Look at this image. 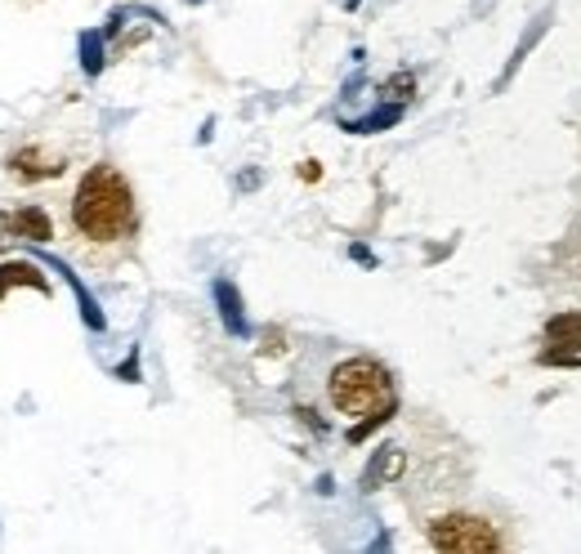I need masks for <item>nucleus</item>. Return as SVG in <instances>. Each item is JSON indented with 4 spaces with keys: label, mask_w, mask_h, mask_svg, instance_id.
Listing matches in <instances>:
<instances>
[{
    "label": "nucleus",
    "mask_w": 581,
    "mask_h": 554,
    "mask_svg": "<svg viewBox=\"0 0 581 554\" xmlns=\"http://www.w3.org/2000/svg\"><path fill=\"white\" fill-rule=\"evenodd\" d=\"M139 224L135 188L117 166L99 161L81 175L72 193V228L85 242H126Z\"/></svg>",
    "instance_id": "nucleus-1"
},
{
    "label": "nucleus",
    "mask_w": 581,
    "mask_h": 554,
    "mask_svg": "<svg viewBox=\"0 0 581 554\" xmlns=\"http://www.w3.org/2000/svg\"><path fill=\"white\" fill-rule=\"evenodd\" d=\"M331 407L340 416H376V412H398V394H394V376H389L385 362L376 358H345L336 362L327 380Z\"/></svg>",
    "instance_id": "nucleus-2"
},
{
    "label": "nucleus",
    "mask_w": 581,
    "mask_h": 554,
    "mask_svg": "<svg viewBox=\"0 0 581 554\" xmlns=\"http://www.w3.org/2000/svg\"><path fill=\"white\" fill-rule=\"evenodd\" d=\"M434 550L443 554H492L501 550V537L483 514H465V510H452V514H438V519L425 528Z\"/></svg>",
    "instance_id": "nucleus-3"
},
{
    "label": "nucleus",
    "mask_w": 581,
    "mask_h": 554,
    "mask_svg": "<svg viewBox=\"0 0 581 554\" xmlns=\"http://www.w3.org/2000/svg\"><path fill=\"white\" fill-rule=\"evenodd\" d=\"M5 233L23 237V242H32V246H45V242H54V219L45 206H18L5 215Z\"/></svg>",
    "instance_id": "nucleus-4"
},
{
    "label": "nucleus",
    "mask_w": 581,
    "mask_h": 554,
    "mask_svg": "<svg viewBox=\"0 0 581 554\" xmlns=\"http://www.w3.org/2000/svg\"><path fill=\"white\" fill-rule=\"evenodd\" d=\"M9 170H14L18 179H27V184H36V179H59L63 175V157H54V152L27 143V148H18L14 157H9Z\"/></svg>",
    "instance_id": "nucleus-5"
},
{
    "label": "nucleus",
    "mask_w": 581,
    "mask_h": 554,
    "mask_svg": "<svg viewBox=\"0 0 581 554\" xmlns=\"http://www.w3.org/2000/svg\"><path fill=\"white\" fill-rule=\"evenodd\" d=\"M403 465H407V452H403V447H394V443L376 447V456H371V465L363 470V492H376V487L394 483L398 474H403Z\"/></svg>",
    "instance_id": "nucleus-6"
},
{
    "label": "nucleus",
    "mask_w": 581,
    "mask_h": 554,
    "mask_svg": "<svg viewBox=\"0 0 581 554\" xmlns=\"http://www.w3.org/2000/svg\"><path fill=\"white\" fill-rule=\"evenodd\" d=\"M215 304H219V322H224L228 336H251L246 309H242V291H237L228 277H215Z\"/></svg>",
    "instance_id": "nucleus-7"
},
{
    "label": "nucleus",
    "mask_w": 581,
    "mask_h": 554,
    "mask_svg": "<svg viewBox=\"0 0 581 554\" xmlns=\"http://www.w3.org/2000/svg\"><path fill=\"white\" fill-rule=\"evenodd\" d=\"M14 286H32L36 295H54L50 277L36 269V264H27V260H5V264H0V300H5Z\"/></svg>",
    "instance_id": "nucleus-8"
},
{
    "label": "nucleus",
    "mask_w": 581,
    "mask_h": 554,
    "mask_svg": "<svg viewBox=\"0 0 581 554\" xmlns=\"http://www.w3.org/2000/svg\"><path fill=\"white\" fill-rule=\"evenodd\" d=\"M54 273H63V282L72 286L76 304H81V322H85V327H90V331H108V318H103V309H99V304H94V295L85 291V282H81V277H76V273L68 269V264H54Z\"/></svg>",
    "instance_id": "nucleus-9"
},
{
    "label": "nucleus",
    "mask_w": 581,
    "mask_h": 554,
    "mask_svg": "<svg viewBox=\"0 0 581 554\" xmlns=\"http://www.w3.org/2000/svg\"><path fill=\"white\" fill-rule=\"evenodd\" d=\"M546 340L555 349L581 353V313H555V318L546 322Z\"/></svg>",
    "instance_id": "nucleus-10"
},
{
    "label": "nucleus",
    "mask_w": 581,
    "mask_h": 554,
    "mask_svg": "<svg viewBox=\"0 0 581 554\" xmlns=\"http://www.w3.org/2000/svg\"><path fill=\"white\" fill-rule=\"evenodd\" d=\"M398 121H403V103H389V108L371 112V117H363V121H345V130L349 135H380V130L398 126Z\"/></svg>",
    "instance_id": "nucleus-11"
},
{
    "label": "nucleus",
    "mask_w": 581,
    "mask_h": 554,
    "mask_svg": "<svg viewBox=\"0 0 581 554\" xmlns=\"http://www.w3.org/2000/svg\"><path fill=\"white\" fill-rule=\"evenodd\" d=\"M546 23H550V18H537V23H532L528 41H519V50H514V59L506 63V72H501L497 90H506V85H510V76H514V72H519V63H523V59H528V54H532V45H537V41H541V36H546Z\"/></svg>",
    "instance_id": "nucleus-12"
},
{
    "label": "nucleus",
    "mask_w": 581,
    "mask_h": 554,
    "mask_svg": "<svg viewBox=\"0 0 581 554\" xmlns=\"http://www.w3.org/2000/svg\"><path fill=\"white\" fill-rule=\"evenodd\" d=\"M81 68L85 76L103 72V32H81Z\"/></svg>",
    "instance_id": "nucleus-13"
},
{
    "label": "nucleus",
    "mask_w": 581,
    "mask_h": 554,
    "mask_svg": "<svg viewBox=\"0 0 581 554\" xmlns=\"http://www.w3.org/2000/svg\"><path fill=\"white\" fill-rule=\"evenodd\" d=\"M380 94H385L389 103H407V99L416 94V72H407V68H403V72H394L385 85H380Z\"/></svg>",
    "instance_id": "nucleus-14"
},
{
    "label": "nucleus",
    "mask_w": 581,
    "mask_h": 554,
    "mask_svg": "<svg viewBox=\"0 0 581 554\" xmlns=\"http://www.w3.org/2000/svg\"><path fill=\"white\" fill-rule=\"evenodd\" d=\"M389 420H394V412H376V416H363V420H358L354 429H349V443H367V438L376 434L380 425H389Z\"/></svg>",
    "instance_id": "nucleus-15"
},
{
    "label": "nucleus",
    "mask_w": 581,
    "mask_h": 554,
    "mask_svg": "<svg viewBox=\"0 0 581 554\" xmlns=\"http://www.w3.org/2000/svg\"><path fill=\"white\" fill-rule=\"evenodd\" d=\"M117 380H126V385H139V349H130V358L117 367Z\"/></svg>",
    "instance_id": "nucleus-16"
},
{
    "label": "nucleus",
    "mask_w": 581,
    "mask_h": 554,
    "mask_svg": "<svg viewBox=\"0 0 581 554\" xmlns=\"http://www.w3.org/2000/svg\"><path fill=\"white\" fill-rule=\"evenodd\" d=\"M260 353H287V336H282L278 327H269V331H264V349Z\"/></svg>",
    "instance_id": "nucleus-17"
},
{
    "label": "nucleus",
    "mask_w": 581,
    "mask_h": 554,
    "mask_svg": "<svg viewBox=\"0 0 581 554\" xmlns=\"http://www.w3.org/2000/svg\"><path fill=\"white\" fill-rule=\"evenodd\" d=\"M349 255H354V264H363V269H376V255H371L363 242H354V246H349Z\"/></svg>",
    "instance_id": "nucleus-18"
},
{
    "label": "nucleus",
    "mask_w": 581,
    "mask_h": 554,
    "mask_svg": "<svg viewBox=\"0 0 581 554\" xmlns=\"http://www.w3.org/2000/svg\"><path fill=\"white\" fill-rule=\"evenodd\" d=\"M300 179H304V184H318V179H322V166H318V161H304V166H300Z\"/></svg>",
    "instance_id": "nucleus-19"
},
{
    "label": "nucleus",
    "mask_w": 581,
    "mask_h": 554,
    "mask_svg": "<svg viewBox=\"0 0 581 554\" xmlns=\"http://www.w3.org/2000/svg\"><path fill=\"white\" fill-rule=\"evenodd\" d=\"M9 242V233H5V215H0V246H5Z\"/></svg>",
    "instance_id": "nucleus-20"
},
{
    "label": "nucleus",
    "mask_w": 581,
    "mask_h": 554,
    "mask_svg": "<svg viewBox=\"0 0 581 554\" xmlns=\"http://www.w3.org/2000/svg\"><path fill=\"white\" fill-rule=\"evenodd\" d=\"M358 5H363V0H345V9H358Z\"/></svg>",
    "instance_id": "nucleus-21"
},
{
    "label": "nucleus",
    "mask_w": 581,
    "mask_h": 554,
    "mask_svg": "<svg viewBox=\"0 0 581 554\" xmlns=\"http://www.w3.org/2000/svg\"><path fill=\"white\" fill-rule=\"evenodd\" d=\"M188 5H202V0H188Z\"/></svg>",
    "instance_id": "nucleus-22"
}]
</instances>
